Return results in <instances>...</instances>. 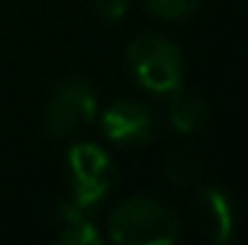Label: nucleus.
<instances>
[{
  "label": "nucleus",
  "mask_w": 248,
  "mask_h": 245,
  "mask_svg": "<svg viewBox=\"0 0 248 245\" xmlns=\"http://www.w3.org/2000/svg\"><path fill=\"white\" fill-rule=\"evenodd\" d=\"M107 234L119 245H170L179 240V216L153 196H130L110 211Z\"/></svg>",
  "instance_id": "obj_1"
},
{
  "label": "nucleus",
  "mask_w": 248,
  "mask_h": 245,
  "mask_svg": "<svg viewBox=\"0 0 248 245\" xmlns=\"http://www.w3.org/2000/svg\"><path fill=\"white\" fill-rule=\"evenodd\" d=\"M133 78L153 95H170L185 81V58L176 44L162 35H139L127 46Z\"/></svg>",
  "instance_id": "obj_2"
},
{
  "label": "nucleus",
  "mask_w": 248,
  "mask_h": 245,
  "mask_svg": "<svg viewBox=\"0 0 248 245\" xmlns=\"http://www.w3.org/2000/svg\"><path fill=\"white\" fill-rule=\"evenodd\" d=\"M66 173H69V190L78 208L90 211L95 208L116 184V165L107 156L104 147L95 141H75L66 153Z\"/></svg>",
  "instance_id": "obj_3"
},
{
  "label": "nucleus",
  "mask_w": 248,
  "mask_h": 245,
  "mask_svg": "<svg viewBox=\"0 0 248 245\" xmlns=\"http://www.w3.org/2000/svg\"><path fill=\"white\" fill-rule=\"evenodd\" d=\"M95 116H98V98L93 84L84 78L61 81L46 101V130L58 138L81 133L95 122Z\"/></svg>",
  "instance_id": "obj_4"
},
{
  "label": "nucleus",
  "mask_w": 248,
  "mask_h": 245,
  "mask_svg": "<svg viewBox=\"0 0 248 245\" xmlns=\"http://www.w3.org/2000/svg\"><path fill=\"white\" fill-rule=\"evenodd\" d=\"M153 113L136 98H119L101 113V133L113 144H141L153 136Z\"/></svg>",
  "instance_id": "obj_5"
},
{
  "label": "nucleus",
  "mask_w": 248,
  "mask_h": 245,
  "mask_svg": "<svg viewBox=\"0 0 248 245\" xmlns=\"http://www.w3.org/2000/svg\"><path fill=\"white\" fill-rule=\"evenodd\" d=\"M196 214H199V225H202V234L211 240V243H228L234 237V228H237V211H234V202L231 196L219 187V184H205L199 190V199H196Z\"/></svg>",
  "instance_id": "obj_6"
},
{
  "label": "nucleus",
  "mask_w": 248,
  "mask_h": 245,
  "mask_svg": "<svg viewBox=\"0 0 248 245\" xmlns=\"http://www.w3.org/2000/svg\"><path fill=\"white\" fill-rule=\"evenodd\" d=\"M168 119H170V124L179 133L193 136V133H202L208 127V122H211V107H208L205 98H199L193 92H182V87H179V90L170 92Z\"/></svg>",
  "instance_id": "obj_7"
},
{
  "label": "nucleus",
  "mask_w": 248,
  "mask_h": 245,
  "mask_svg": "<svg viewBox=\"0 0 248 245\" xmlns=\"http://www.w3.org/2000/svg\"><path fill=\"white\" fill-rule=\"evenodd\" d=\"M55 240L63 245H95L101 237L93 225V219L87 216L84 208H78L75 202H61L55 211Z\"/></svg>",
  "instance_id": "obj_8"
},
{
  "label": "nucleus",
  "mask_w": 248,
  "mask_h": 245,
  "mask_svg": "<svg viewBox=\"0 0 248 245\" xmlns=\"http://www.w3.org/2000/svg\"><path fill=\"white\" fill-rule=\"evenodd\" d=\"M165 173H168V179H170L173 184L187 187V184L196 182V176H199V165H196L193 156H187V150H176V153L165 162Z\"/></svg>",
  "instance_id": "obj_9"
},
{
  "label": "nucleus",
  "mask_w": 248,
  "mask_h": 245,
  "mask_svg": "<svg viewBox=\"0 0 248 245\" xmlns=\"http://www.w3.org/2000/svg\"><path fill=\"white\" fill-rule=\"evenodd\" d=\"M144 6L162 20H182L196 12L199 0H144Z\"/></svg>",
  "instance_id": "obj_10"
},
{
  "label": "nucleus",
  "mask_w": 248,
  "mask_h": 245,
  "mask_svg": "<svg viewBox=\"0 0 248 245\" xmlns=\"http://www.w3.org/2000/svg\"><path fill=\"white\" fill-rule=\"evenodd\" d=\"M90 9L104 23H119L130 9V0H90Z\"/></svg>",
  "instance_id": "obj_11"
}]
</instances>
